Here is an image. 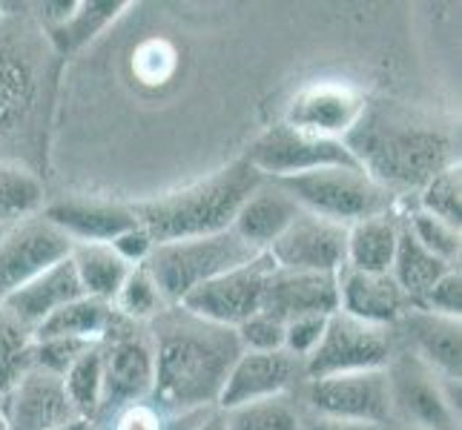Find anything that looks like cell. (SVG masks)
I'll use <instances>...</instances> for the list:
<instances>
[{
	"instance_id": "obj_1",
	"label": "cell",
	"mask_w": 462,
	"mask_h": 430,
	"mask_svg": "<svg viewBox=\"0 0 462 430\" xmlns=\"http://www.w3.org/2000/svg\"><path fill=\"white\" fill-rule=\"evenodd\" d=\"M63 58L32 12L0 18V164L50 167V135Z\"/></svg>"
},
{
	"instance_id": "obj_2",
	"label": "cell",
	"mask_w": 462,
	"mask_h": 430,
	"mask_svg": "<svg viewBox=\"0 0 462 430\" xmlns=\"http://www.w3.org/2000/svg\"><path fill=\"white\" fill-rule=\"evenodd\" d=\"M150 336L155 350L150 399L162 413L216 405L236 359L245 353L233 327L204 322L181 307L158 313Z\"/></svg>"
},
{
	"instance_id": "obj_3",
	"label": "cell",
	"mask_w": 462,
	"mask_h": 430,
	"mask_svg": "<svg viewBox=\"0 0 462 430\" xmlns=\"http://www.w3.org/2000/svg\"><path fill=\"white\" fill-rule=\"evenodd\" d=\"M359 169L385 193L422 189L457 164V143L448 126L393 104H365L359 121L342 138Z\"/></svg>"
},
{
	"instance_id": "obj_4",
	"label": "cell",
	"mask_w": 462,
	"mask_h": 430,
	"mask_svg": "<svg viewBox=\"0 0 462 430\" xmlns=\"http://www.w3.org/2000/svg\"><path fill=\"white\" fill-rule=\"evenodd\" d=\"M259 187H264V175L253 169L247 158H236L227 167L216 169L210 178L162 198L138 201L130 210L152 244H170L233 230L238 210Z\"/></svg>"
},
{
	"instance_id": "obj_5",
	"label": "cell",
	"mask_w": 462,
	"mask_h": 430,
	"mask_svg": "<svg viewBox=\"0 0 462 430\" xmlns=\"http://www.w3.org/2000/svg\"><path fill=\"white\" fill-rule=\"evenodd\" d=\"M256 256L259 250H253L247 242H242L233 230H225L204 238L155 244L141 267L155 281L162 298L170 301V305H179L196 287L230 273V270L253 261Z\"/></svg>"
},
{
	"instance_id": "obj_6",
	"label": "cell",
	"mask_w": 462,
	"mask_h": 430,
	"mask_svg": "<svg viewBox=\"0 0 462 430\" xmlns=\"http://www.w3.org/2000/svg\"><path fill=\"white\" fill-rule=\"evenodd\" d=\"M273 184L284 189L305 213L342 227H354L374 215H385L391 201V193L371 181L359 167H325Z\"/></svg>"
},
{
	"instance_id": "obj_7",
	"label": "cell",
	"mask_w": 462,
	"mask_h": 430,
	"mask_svg": "<svg viewBox=\"0 0 462 430\" xmlns=\"http://www.w3.org/2000/svg\"><path fill=\"white\" fill-rule=\"evenodd\" d=\"M101 356V413H118L147 402L155 381L152 336L141 322H130L113 310V318L98 342Z\"/></svg>"
},
{
	"instance_id": "obj_8",
	"label": "cell",
	"mask_w": 462,
	"mask_h": 430,
	"mask_svg": "<svg viewBox=\"0 0 462 430\" xmlns=\"http://www.w3.org/2000/svg\"><path fill=\"white\" fill-rule=\"evenodd\" d=\"M385 373L391 390V416L402 419V425L411 430H457L459 405L445 388L459 385V381L439 379L408 347L393 350Z\"/></svg>"
},
{
	"instance_id": "obj_9",
	"label": "cell",
	"mask_w": 462,
	"mask_h": 430,
	"mask_svg": "<svg viewBox=\"0 0 462 430\" xmlns=\"http://www.w3.org/2000/svg\"><path fill=\"white\" fill-rule=\"evenodd\" d=\"M393 356V339L388 327L365 325L345 313L328 316V325L316 350L305 359L301 371L308 379H325L339 373L382 371Z\"/></svg>"
},
{
	"instance_id": "obj_10",
	"label": "cell",
	"mask_w": 462,
	"mask_h": 430,
	"mask_svg": "<svg viewBox=\"0 0 462 430\" xmlns=\"http://www.w3.org/2000/svg\"><path fill=\"white\" fill-rule=\"evenodd\" d=\"M245 158L259 175L273 181L293 178V175H305L325 167H359L342 141L301 133L288 124L270 126L264 135L253 141Z\"/></svg>"
},
{
	"instance_id": "obj_11",
	"label": "cell",
	"mask_w": 462,
	"mask_h": 430,
	"mask_svg": "<svg viewBox=\"0 0 462 430\" xmlns=\"http://www.w3.org/2000/svg\"><path fill=\"white\" fill-rule=\"evenodd\" d=\"M273 273H276L273 259H270L267 252H259L253 261L196 287L193 293H187L179 301V307L204 318V322L225 325L236 330L242 322H247L250 316H256L262 310L264 287Z\"/></svg>"
},
{
	"instance_id": "obj_12",
	"label": "cell",
	"mask_w": 462,
	"mask_h": 430,
	"mask_svg": "<svg viewBox=\"0 0 462 430\" xmlns=\"http://www.w3.org/2000/svg\"><path fill=\"white\" fill-rule=\"evenodd\" d=\"M308 405L313 410V416H325V419L379 422V425H391L393 419L385 368L310 379Z\"/></svg>"
},
{
	"instance_id": "obj_13",
	"label": "cell",
	"mask_w": 462,
	"mask_h": 430,
	"mask_svg": "<svg viewBox=\"0 0 462 430\" xmlns=\"http://www.w3.org/2000/svg\"><path fill=\"white\" fill-rule=\"evenodd\" d=\"M267 256L284 273L339 276L347 264V227L301 210L279 242L270 244Z\"/></svg>"
},
{
	"instance_id": "obj_14",
	"label": "cell",
	"mask_w": 462,
	"mask_h": 430,
	"mask_svg": "<svg viewBox=\"0 0 462 430\" xmlns=\"http://www.w3.org/2000/svg\"><path fill=\"white\" fill-rule=\"evenodd\" d=\"M72 242L46 218H29L9 227L0 242V301L69 259Z\"/></svg>"
},
{
	"instance_id": "obj_15",
	"label": "cell",
	"mask_w": 462,
	"mask_h": 430,
	"mask_svg": "<svg viewBox=\"0 0 462 430\" xmlns=\"http://www.w3.org/2000/svg\"><path fill=\"white\" fill-rule=\"evenodd\" d=\"M365 104L368 101L356 87L339 81H316L293 95L284 124L310 135L342 141L350 126L359 121Z\"/></svg>"
},
{
	"instance_id": "obj_16",
	"label": "cell",
	"mask_w": 462,
	"mask_h": 430,
	"mask_svg": "<svg viewBox=\"0 0 462 430\" xmlns=\"http://www.w3.org/2000/svg\"><path fill=\"white\" fill-rule=\"evenodd\" d=\"M0 407L9 430H58L78 419L63 390V379L41 368H29L14 381Z\"/></svg>"
},
{
	"instance_id": "obj_17",
	"label": "cell",
	"mask_w": 462,
	"mask_h": 430,
	"mask_svg": "<svg viewBox=\"0 0 462 430\" xmlns=\"http://www.w3.org/2000/svg\"><path fill=\"white\" fill-rule=\"evenodd\" d=\"M301 373H305L301 371V359L291 356L288 350H273V353H253V350H245V353L236 359L216 405L221 410H233L247 402L284 396V390H288Z\"/></svg>"
},
{
	"instance_id": "obj_18",
	"label": "cell",
	"mask_w": 462,
	"mask_h": 430,
	"mask_svg": "<svg viewBox=\"0 0 462 430\" xmlns=\"http://www.w3.org/2000/svg\"><path fill=\"white\" fill-rule=\"evenodd\" d=\"M339 310V279L322 273H284L276 270L264 287L262 310L279 325L305 316H333Z\"/></svg>"
},
{
	"instance_id": "obj_19",
	"label": "cell",
	"mask_w": 462,
	"mask_h": 430,
	"mask_svg": "<svg viewBox=\"0 0 462 430\" xmlns=\"http://www.w3.org/2000/svg\"><path fill=\"white\" fill-rule=\"evenodd\" d=\"M339 279V313L365 325L391 327L413 307L391 273H359L342 270Z\"/></svg>"
},
{
	"instance_id": "obj_20",
	"label": "cell",
	"mask_w": 462,
	"mask_h": 430,
	"mask_svg": "<svg viewBox=\"0 0 462 430\" xmlns=\"http://www.w3.org/2000/svg\"><path fill=\"white\" fill-rule=\"evenodd\" d=\"M408 350L420 356L445 381H459L462 373V330L459 318L411 307L400 322Z\"/></svg>"
},
{
	"instance_id": "obj_21",
	"label": "cell",
	"mask_w": 462,
	"mask_h": 430,
	"mask_svg": "<svg viewBox=\"0 0 462 430\" xmlns=\"http://www.w3.org/2000/svg\"><path fill=\"white\" fill-rule=\"evenodd\" d=\"M43 218L58 227L72 244H113L126 230H133L138 221L130 206L67 198L46 206Z\"/></svg>"
},
{
	"instance_id": "obj_22",
	"label": "cell",
	"mask_w": 462,
	"mask_h": 430,
	"mask_svg": "<svg viewBox=\"0 0 462 430\" xmlns=\"http://www.w3.org/2000/svg\"><path fill=\"white\" fill-rule=\"evenodd\" d=\"M81 296H84V287L78 281L75 264L72 259H63L55 267L46 270V273H41L38 279L23 284L21 290L6 296L0 301V307H4L18 325L35 333V327L43 318H50L55 310H60L63 305H69V301Z\"/></svg>"
},
{
	"instance_id": "obj_23",
	"label": "cell",
	"mask_w": 462,
	"mask_h": 430,
	"mask_svg": "<svg viewBox=\"0 0 462 430\" xmlns=\"http://www.w3.org/2000/svg\"><path fill=\"white\" fill-rule=\"evenodd\" d=\"M299 213L301 206L284 189H279L276 184H264L238 210L233 221V233L253 250L267 252L270 244L279 242L282 233L299 218Z\"/></svg>"
},
{
	"instance_id": "obj_24",
	"label": "cell",
	"mask_w": 462,
	"mask_h": 430,
	"mask_svg": "<svg viewBox=\"0 0 462 430\" xmlns=\"http://www.w3.org/2000/svg\"><path fill=\"white\" fill-rule=\"evenodd\" d=\"M400 224L396 218L374 215L359 224L347 227V270L359 273H391L396 256V242H400Z\"/></svg>"
},
{
	"instance_id": "obj_25",
	"label": "cell",
	"mask_w": 462,
	"mask_h": 430,
	"mask_svg": "<svg viewBox=\"0 0 462 430\" xmlns=\"http://www.w3.org/2000/svg\"><path fill=\"white\" fill-rule=\"evenodd\" d=\"M69 259L84 287V296L106 301V305L116 301L121 284L133 270L109 244H72Z\"/></svg>"
},
{
	"instance_id": "obj_26",
	"label": "cell",
	"mask_w": 462,
	"mask_h": 430,
	"mask_svg": "<svg viewBox=\"0 0 462 430\" xmlns=\"http://www.w3.org/2000/svg\"><path fill=\"white\" fill-rule=\"evenodd\" d=\"M451 264L437 259L431 250H425L408 227L400 230V242H396V256L391 264V276L400 284V290L411 298V305L417 307L428 296V290L448 273Z\"/></svg>"
},
{
	"instance_id": "obj_27",
	"label": "cell",
	"mask_w": 462,
	"mask_h": 430,
	"mask_svg": "<svg viewBox=\"0 0 462 430\" xmlns=\"http://www.w3.org/2000/svg\"><path fill=\"white\" fill-rule=\"evenodd\" d=\"M113 318V305L98 298H89L81 296L63 305L60 310H55L50 318L35 327L32 339L41 342V339H89V342H101L104 330Z\"/></svg>"
},
{
	"instance_id": "obj_28",
	"label": "cell",
	"mask_w": 462,
	"mask_h": 430,
	"mask_svg": "<svg viewBox=\"0 0 462 430\" xmlns=\"http://www.w3.org/2000/svg\"><path fill=\"white\" fill-rule=\"evenodd\" d=\"M126 6L130 4H124V0H84V4H78L60 26L46 29L52 50L67 60V55L84 50L89 41L98 38Z\"/></svg>"
},
{
	"instance_id": "obj_29",
	"label": "cell",
	"mask_w": 462,
	"mask_h": 430,
	"mask_svg": "<svg viewBox=\"0 0 462 430\" xmlns=\"http://www.w3.org/2000/svg\"><path fill=\"white\" fill-rule=\"evenodd\" d=\"M46 201V187L38 172L18 164H0V224L14 227L29 221Z\"/></svg>"
},
{
	"instance_id": "obj_30",
	"label": "cell",
	"mask_w": 462,
	"mask_h": 430,
	"mask_svg": "<svg viewBox=\"0 0 462 430\" xmlns=\"http://www.w3.org/2000/svg\"><path fill=\"white\" fill-rule=\"evenodd\" d=\"M101 356H98V344H95L89 353H84L72 368L63 373V390L69 396V405L75 410L78 419L95 422L101 413Z\"/></svg>"
},
{
	"instance_id": "obj_31",
	"label": "cell",
	"mask_w": 462,
	"mask_h": 430,
	"mask_svg": "<svg viewBox=\"0 0 462 430\" xmlns=\"http://www.w3.org/2000/svg\"><path fill=\"white\" fill-rule=\"evenodd\" d=\"M225 430H301V419L288 396H270L225 410Z\"/></svg>"
},
{
	"instance_id": "obj_32",
	"label": "cell",
	"mask_w": 462,
	"mask_h": 430,
	"mask_svg": "<svg viewBox=\"0 0 462 430\" xmlns=\"http://www.w3.org/2000/svg\"><path fill=\"white\" fill-rule=\"evenodd\" d=\"M32 330L0 307V405L6 402L14 381L32 368Z\"/></svg>"
},
{
	"instance_id": "obj_33",
	"label": "cell",
	"mask_w": 462,
	"mask_h": 430,
	"mask_svg": "<svg viewBox=\"0 0 462 430\" xmlns=\"http://www.w3.org/2000/svg\"><path fill=\"white\" fill-rule=\"evenodd\" d=\"M116 313H121L130 322H147V318H155L164 310V298L158 293L155 281L150 279V273L144 267H133L126 281L121 284V290L116 296Z\"/></svg>"
},
{
	"instance_id": "obj_34",
	"label": "cell",
	"mask_w": 462,
	"mask_h": 430,
	"mask_svg": "<svg viewBox=\"0 0 462 430\" xmlns=\"http://www.w3.org/2000/svg\"><path fill=\"white\" fill-rule=\"evenodd\" d=\"M462 184H459V164L442 169L439 175H434L431 181L422 187V213L439 218L442 224H448L454 230H459L462 224Z\"/></svg>"
},
{
	"instance_id": "obj_35",
	"label": "cell",
	"mask_w": 462,
	"mask_h": 430,
	"mask_svg": "<svg viewBox=\"0 0 462 430\" xmlns=\"http://www.w3.org/2000/svg\"><path fill=\"white\" fill-rule=\"evenodd\" d=\"M98 344L89 339H41L32 342V368H41L46 373H55L63 379L72 364L81 359L84 353Z\"/></svg>"
},
{
	"instance_id": "obj_36",
	"label": "cell",
	"mask_w": 462,
	"mask_h": 430,
	"mask_svg": "<svg viewBox=\"0 0 462 430\" xmlns=\"http://www.w3.org/2000/svg\"><path fill=\"white\" fill-rule=\"evenodd\" d=\"M408 230L413 233V238H417L425 250H431L434 256L442 259L445 264H454L459 259V230L442 224L439 218L420 210V213L411 215Z\"/></svg>"
},
{
	"instance_id": "obj_37",
	"label": "cell",
	"mask_w": 462,
	"mask_h": 430,
	"mask_svg": "<svg viewBox=\"0 0 462 430\" xmlns=\"http://www.w3.org/2000/svg\"><path fill=\"white\" fill-rule=\"evenodd\" d=\"M236 336L245 350L253 353H273V350H284V325L264 313L250 316L247 322L236 327Z\"/></svg>"
},
{
	"instance_id": "obj_38",
	"label": "cell",
	"mask_w": 462,
	"mask_h": 430,
	"mask_svg": "<svg viewBox=\"0 0 462 430\" xmlns=\"http://www.w3.org/2000/svg\"><path fill=\"white\" fill-rule=\"evenodd\" d=\"M420 310H428V313H437V316H448V318H459L462 313V279H459V270H448L428 296L417 305Z\"/></svg>"
},
{
	"instance_id": "obj_39",
	"label": "cell",
	"mask_w": 462,
	"mask_h": 430,
	"mask_svg": "<svg viewBox=\"0 0 462 430\" xmlns=\"http://www.w3.org/2000/svg\"><path fill=\"white\" fill-rule=\"evenodd\" d=\"M325 325H328V316H305V318H296V322H288L284 325V350L305 364V359L316 350L319 339H322Z\"/></svg>"
},
{
	"instance_id": "obj_40",
	"label": "cell",
	"mask_w": 462,
	"mask_h": 430,
	"mask_svg": "<svg viewBox=\"0 0 462 430\" xmlns=\"http://www.w3.org/2000/svg\"><path fill=\"white\" fill-rule=\"evenodd\" d=\"M164 425V413L152 407L150 402H138L118 410L116 422L109 425V430H162Z\"/></svg>"
},
{
	"instance_id": "obj_41",
	"label": "cell",
	"mask_w": 462,
	"mask_h": 430,
	"mask_svg": "<svg viewBox=\"0 0 462 430\" xmlns=\"http://www.w3.org/2000/svg\"><path fill=\"white\" fill-rule=\"evenodd\" d=\"M109 247H113L130 267H138V264H144V261H147V256L152 252L155 244H152V238L147 235V230L135 224L133 230L121 233Z\"/></svg>"
},
{
	"instance_id": "obj_42",
	"label": "cell",
	"mask_w": 462,
	"mask_h": 430,
	"mask_svg": "<svg viewBox=\"0 0 462 430\" xmlns=\"http://www.w3.org/2000/svg\"><path fill=\"white\" fill-rule=\"evenodd\" d=\"M301 430H391V425H379V422H342V419L313 416L308 422H301Z\"/></svg>"
},
{
	"instance_id": "obj_43",
	"label": "cell",
	"mask_w": 462,
	"mask_h": 430,
	"mask_svg": "<svg viewBox=\"0 0 462 430\" xmlns=\"http://www.w3.org/2000/svg\"><path fill=\"white\" fill-rule=\"evenodd\" d=\"M196 430H225V410H213Z\"/></svg>"
},
{
	"instance_id": "obj_44",
	"label": "cell",
	"mask_w": 462,
	"mask_h": 430,
	"mask_svg": "<svg viewBox=\"0 0 462 430\" xmlns=\"http://www.w3.org/2000/svg\"><path fill=\"white\" fill-rule=\"evenodd\" d=\"M92 427H95V422H87V419H75V422L63 425V427H58V430H92Z\"/></svg>"
},
{
	"instance_id": "obj_45",
	"label": "cell",
	"mask_w": 462,
	"mask_h": 430,
	"mask_svg": "<svg viewBox=\"0 0 462 430\" xmlns=\"http://www.w3.org/2000/svg\"><path fill=\"white\" fill-rule=\"evenodd\" d=\"M0 430H9V425H6V416H4V407H0Z\"/></svg>"
},
{
	"instance_id": "obj_46",
	"label": "cell",
	"mask_w": 462,
	"mask_h": 430,
	"mask_svg": "<svg viewBox=\"0 0 462 430\" xmlns=\"http://www.w3.org/2000/svg\"><path fill=\"white\" fill-rule=\"evenodd\" d=\"M9 233V227H4V224H0V242H4V235Z\"/></svg>"
},
{
	"instance_id": "obj_47",
	"label": "cell",
	"mask_w": 462,
	"mask_h": 430,
	"mask_svg": "<svg viewBox=\"0 0 462 430\" xmlns=\"http://www.w3.org/2000/svg\"><path fill=\"white\" fill-rule=\"evenodd\" d=\"M92 430H109V425H106V427H98V425H95Z\"/></svg>"
},
{
	"instance_id": "obj_48",
	"label": "cell",
	"mask_w": 462,
	"mask_h": 430,
	"mask_svg": "<svg viewBox=\"0 0 462 430\" xmlns=\"http://www.w3.org/2000/svg\"><path fill=\"white\" fill-rule=\"evenodd\" d=\"M0 18H4V4H0Z\"/></svg>"
},
{
	"instance_id": "obj_49",
	"label": "cell",
	"mask_w": 462,
	"mask_h": 430,
	"mask_svg": "<svg viewBox=\"0 0 462 430\" xmlns=\"http://www.w3.org/2000/svg\"><path fill=\"white\" fill-rule=\"evenodd\" d=\"M405 430H411V427H405Z\"/></svg>"
}]
</instances>
